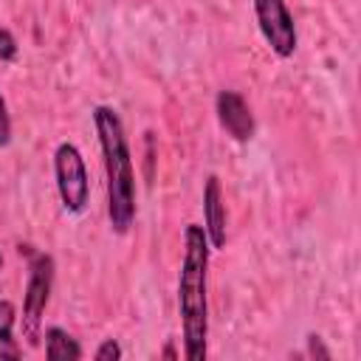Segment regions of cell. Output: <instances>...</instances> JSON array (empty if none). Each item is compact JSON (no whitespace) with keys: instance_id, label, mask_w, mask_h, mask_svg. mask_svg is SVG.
Returning <instances> with one entry per match:
<instances>
[{"instance_id":"1","label":"cell","mask_w":361,"mask_h":361,"mask_svg":"<svg viewBox=\"0 0 361 361\" xmlns=\"http://www.w3.org/2000/svg\"><path fill=\"white\" fill-rule=\"evenodd\" d=\"M209 237L203 226L183 228V257L178 274V313L183 333V358L203 361L209 344Z\"/></svg>"},{"instance_id":"2","label":"cell","mask_w":361,"mask_h":361,"mask_svg":"<svg viewBox=\"0 0 361 361\" xmlns=\"http://www.w3.org/2000/svg\"><path fill=\"white\" fill-rule=\"evenodd\" d=\"M93 127L99 135L107 178V220L116 234H127L135 220V169L127 133L121 116L107 104L93 107Z\"/></svg>"},{"instance_id":"3","label":"cell","mask_w":361,"mask_h":361,"mask_svg":"<svg viewBox=\"0 0 361 361\" xmlns=\"http://www.w3.org/2000/svg\"><path fill=\"white\" fill-rule=\"evenodd\" d=\"M54 175H56V192L65 206V212L79 214L87 209L90 197V180H87V166L76 144L62 141L54 152Z\"/></svg>"},{"instance_id":"4","label":"cell","mask_w":361,"mask_h":361,"mask_svg":"<svg viewBox=\"0 0 361 361\" xmlns=\"http://www.w3.org/2000/svg\"><path fill=\"white\" fill-rule=\"evenodd\" d=\"M54 285V259L48 254H34L25 293H23V336L34 347L42 338V313L51 299Z\"/></svg>"},{"instance_id":"5","label":"cell","mask_w":361,"mask_h":361,"mask_svg":"<svg viewBox=\"0 0 361 361\" xmlns=\"http://www.w3.org/2000/svg\"><path fill=\"white\" fill-rule=\"evenodd\" d=\"M254 17L262 39L268 48L279 56L288 59L296 51V23L285 0H254Z\"/></svg>"},{"instance_id":"6","label":"cell","mask_w":361,"mask_h":361,"mask_svg":"<svg viewBox=\"0 0 361 361\" xmlns=\"http://www.w3.org/2000/svg\"><path fill=\"white\" fill-rule=\"evenodd\" d=\"M214 113H217L220 127L234 141H240V144L251 141V135H254V116H251V107L245 104V99L237 90H220L217 99H214Z\"/></svg>"},{"instance_id":"7","label":"cell","mask_w":361,"mask_h":361,"mask_svg":"<svg viewBox=\"0 0 361 361\" xmlns=\"http://www.w3.org/2000/svg\"><path fill=\"white\" fill-rule=\"evenodd\" d=\"M203 231L209 237L212 251L226 248V200L217 175H209L203 186Z\"/></svg>"},{"instance_id":"8","label":"cell","mask_w":361,"mask_h":361,"mask_svg":"<svg viewBox=\"0 0 361 361\" xmlns=\"http://www.w3.org/2000/svg\"><path fill=\"white\" fill-rule=\"evenodd\" d=\"M45 358L48 361H79L82 347L68 330L54 324V327L45 330Z\"/></svg>"},{"instance_id":"9","label":"cell","mask_w":361,"mask_h":361,"mask_svg":"<svg viewBox=\"0 0 361 361\" xmlns=\"http://www.w3.org/2000/svg\"><path fill=\"white\" fill-rule=\"evenodd\" d=\"M14 322L17 307L8 299H0V358H20V347L14 341Z\"/></svg>"},{"instance_id":"10","label":"cell","mask_w":361,"mask_h":361,"mask_svg":"<svg viewBox=\"0 0 361 361\" xmlns=\"http://www.w3.org/2000/svg\"><path fill=\"white\" fill-rule=\"evenodd\" d=\"M93 358H96V361H118V358H121V347H118V341H116V338H104V341L96 347Z\"/></svg>"},{"instance_id":"11","label":"cell","mask_w":361,"mask_h":361,"mask_svg":"<svg viewBox=\"0 0 361 361\" xmlns=\"http://www.w3.org/2000/svg\"><path fill=\"white\" fill-rule=\"evenodd\" d=\"M17 59V39L8 28H0V62Z\"/></svg>"},{"instance_id":"12","label":"cell","mask_w":361,"mask_h":361,"mask_svg":"<svg viewBox=\"0 0 361 361\" xmlns=\"http://www.w3.org/2000/svg\"><path fill=\"white\" fill-rule=\"evenodd\" d=\"M8 144H11V116H8L6 99L0 93V147H8Z\"/></svg>"},{"instance_id":"13","label":"cell","mask_w":361,"mask_h":361,"mask_svg":"<svg viewBox=\"0 0 361 361\" xmlns=\"http://www.w3.org/2000/svg\"><path fill=\"white\" fill-rule=\"evenodd\" d=\"M307 350H310V355H322V358H330V353L322 347V338L319 336H307Z\"/></svg>"},{"instance_id":"14","label":"cell","mask_w":361,"mask_h":361,"mask_svg":"<svg viewBox=\"0 0 361 361\" xmlns=\"http://www.w3.org/2000/svg\"><path fill=\"white\" fill-rule=\"evenodd\" d=\"M0 268H3V257H0Z\"/></svg>"}]
</instances>
